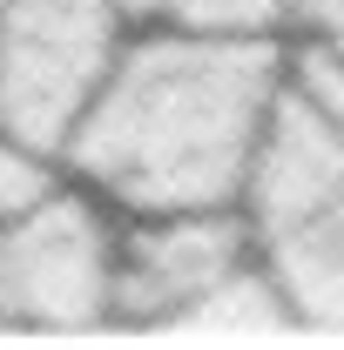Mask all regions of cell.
Returning <instances> with one entry per match:
<instances>
[{"label": "cell", "mask_w": 344, "mask_h": 350, "mask_svg": "<svg viewBox=\"0 0 344 350\" xmlns=\"http://www.w3.org/2000/svg\"><path fill=\"white\" fill-rule=\"evenodd\" d=\"M291 7L304 14L310 41H317V47H331V54L344 61V0H291Z\"/></svg>", "instance_id": "8"}, {"label": "cell", "mask_w": 344, "mask_h": 350, "mask_svg": "<svg viewBox=\"0 0 344 350\" xmlns=\"http://www.w3.org/2000/svg\"><path fill=\"white\" fill-rule=\"evenodd\" d=\"M115 54L122 0H0V135L54 162Z\"/></svg>", "instance_id": "3"}, {"label": "cell", "mask_w": 344, "mask_h": 350, "mask_svg": "<svg viewBox=\"0 0 344 350\" xmlns=\"http://www.w3.org/2000/svg\"><path fill=\"white\" fill-rule=\"evenodd\" d=\"M277 81L284 54L270 34L156 27L122 41L61 142V162L129 216L236 209Z\"/></svg>", "instance_id": "1"}, {"label": "cell", "mask_w": 344, "mask_h": 350, "mask_svg": "<svg viewBox=\"0 0 344 350\" xmlns=\"http://www.w3.org/2000/svg\"><path fill=\"white\" fill-rule=\"evenodd\" d=\"M47 189H54V175H47V155L21 148L14 135H0V222H14L21 209H34Z\"/></svg>", "instance_id": "7"}, {"label": "cell", "mask_w": 344, "mask_h": 350, "mask_svg": "<svg viewBox=\"0 0 344 350\" xmlns=\"http://www.w3.org/2000/svg\"><path fill=\"white\" fill-rule=\"evenodd\" d=\"M122 14L189 34H270L291 14V0H122Z\"/></svg>", "instance_id": "6"}, {"label": "cell", "mask_w": 344, "mask_h": 350, "mask_svg": "<svg viewBox=\"0 0 344 350\" xmlns=\"http://www.w3.org/2000/svg\"><path fill=\"white\" fill-rule=\"evenodd\" d=\"M257 256V229L236 209H175L142 216L129 250L115 256L108 317L129 323H182V310L203 304L223 276H236Z\"/></svg>", "instance_id": "5"}, {"label": "cell", "mask_w": 344, "mask_h": 350, "mask_svg": "<svg viewBox=\"0 0 344 350\" xmlns=\"http://www.w3.org/2000/svg\"><path fill=\"white\" fill-rule=\"evenodd\" d=\"M115 243L82 196L47 189L34 209L0 222V323L88 330L108 317Z\"/></svg>", "instance_id": "4"}, {"label": "cell", "mask_w": 344, "mask_h": 350, "mask_svg": "<svg viewBox=\"0 0 344 350\" xmlns=\"http://www.w3.org/2000/svg\"><path fill=\"white\" fill-rule=\"evenodd\" d=\"M243 202L291 317L344 330V129L297 81H277Z\"/></svg>", "instance_id": "2"}]
</instances>
